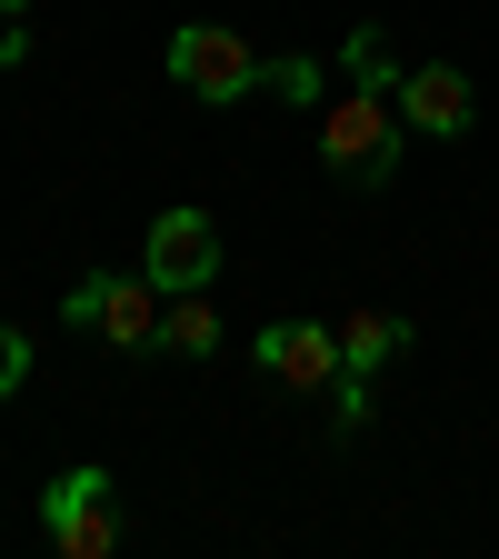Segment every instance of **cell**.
I'll list each match as a JSON object with an SVG mask.
<instances>
[{
	"mask_svg": "<svg viewBox=\"0 0 499 559\" xmlns=\"http://www.w3.org/2000/svg\"><path fill=\"white\" fill-rule=\"evenodd\" d=\"M400 140H409V120H400L390 91H340V100L320 110V160H330L340 180H360V190H380V180L400 170Z\"/></svg>",
	"mask_w": 499,
	"mask_h": 559,
	"instance_id": "obj_1",
	"label": "cell"
},
{
	"mask_svg": "<svg viewBox=\"0 0 499 559\" xmlns=\"http://www.w3.org/2000/svg\"><path fill=\"white\" fill-rule=\"evenodd\" d=\"M40 539H50L60 559H110V549H120V479H110L100 460L60 469V479L40 489Z\"/></svg>",
	"mask_w": 499,
	"mask_h": 559,
	"instance_id": "obj_2",
	"label": "cell"
},
{
	"mask_svg": "<svg viewBox=\"0 0 499 559\" xmlns=\"http://www.w3.org/2000/svg\"><path fill=\"white\" fill-rule=\"evenodd\" d=\"M161 310H170V290L151 270H100V280H81V290L60 300V320L70 330H91V340H110V349H161Z\"/></svg>",
	"mask_w": 499,
	"mask_h": 559,
	"instance_id": "obj_3",
	"label": "cell"
},
{
	"mask_svg": "<svg viewBox=\"0 0 499 559\" xmlns=\"http://www.w3.org/2000/svg\"><path fill=\"white\" fill-rule=\"evenodd\" d=\"M260 50L240 40V31H221V21H190V31H170V81L190 91V100H210V110H230V100H250L260 91Z\"/></svg>",
	"mask_w": 499,
	"mask_h": 559,
	"instance_id": "obj_4",
	"label": "cell"
},
{
	"mask_svg": "<svg viewBox=\"0 0 499 559\" xmlns=\"http://www.w3.org/2000/svg\"><path fill=\"white\" fill-rule=\"evenodd\" d=\"M260 370H270L280 390L330 400V390L349 380V360H340V320H270V330H260Z\"/></svg>",
	"mask_w": 499,
	"mask_h": 559,
	"instance_id": "obj_5",
	"label": "cell"
},
{
	"mask_svg": "<svg viewBox=\"0 0 499 559\" xmlns=\"http://www.w3.org/2000/svg\"><path fill=\"white\" fill-rule=\"evenodd\" d=\"M140 270H151L161 290H210V280H221V230H210V210H161L151 240H140Z\"/></svg>",
	"mask_w": 499,
	"mask_h": 559,
	"instance_id": "obj_6",
	"label": "cell"
},
{
	"mask_svg": "<svg viewBox=\"0 0 499 559\" xmlns=\"http://www.w3.org/2000/svg\"><path fill=\"white\" fill-rule=\"evenodd\" d=\"M390 100H400V120H409V130H430V140H460V130H470V110H479V100H470V70H450V60L400 70V91H390Z\"/></svg>",
	"mask_w": 499,
	"mask_h": 559,
	"instance_id": "obj_7",
	"label": "cell"
},
{
	"mask_svg": "<svg viewBox=\"0 0 499 559\" xmlns=\"http://www.w3.org/2000/svg\"><path fill=\"white\" fill-rule=\"evenodd\" d=\"M161 349H180V360H210V349H221V310H210V290H170Z\"/></svg>",
	"mask_w": 499,
	"mask_h": 559,
	"instance_id": "obj_8",
	"label": "cell"
},
{
	"mask_svg": "<svg viewBox=\"0 0 499 559\" xmlns=\"http://www.w3.org/2000/svg\"><path fill=\"white\" fill-rule=\"evenodd\" d=\"M400 349H409V320H390V310H360V320H340V360L349 370H380V360H400Z\"/></svg>",
	"mask_w": 499,
	"mask_h": 559,
	"instance_id": "obj_9",
	"label": "cell"
},
{
	"mask_svg": "<svg viewBox=\"0 0 499 559\" xmlns=\"http://www.w3.org/2000/svg\"><path fill=\"white\" fill-rule=\"evenodd\" d=\"M340 70H349V91H400V70H390V40H380V31H349V40H340Z\"/></svg>",
	"mask_w": 499,
	"mask_h": 559,
	"instance_id": "obj_10",
	"label": "cell"
},
{
	"mask_svg": "<svg viewBox=\"0 0 499 559\" xmlns=\"http://www.w3.org/2000/svg\"><path fill=\"white\" fill-rule=\"evenodd\" d=\"M320 81H330V70H320L310 50H290V60H270V70H260V91H280V100H320Z\"/></svg>",
	"mask_w": 499,
	"mask_h": 559,
	"instance_id": "obj_11",
	"label": "cell"
},
{
	"mask_svg": "<svg viewBox=\"0 0 499 559\" xmlns=\"http://www.w3.org/2000/svg\"><path fill=\"white\" fill-rule=\"evenodd\" d=\"M21 380H31V340H21V330H11V320H0V400H11V390H21Z\"/></svg>",
	"mask_w": 499,
	"mask_h": 559,
	"instance_id": "obj_12",
	"label": "cell"
},
{
	"mask_svg": "<svg viewBox=\"0 0 499 559\" xmlns=\"http://www.w3.org/2000/svg\"><path fill=\"white\" fill-rule=\"evenodd\" d=\"M21 11H31V0H0V21H21Z\"/></svg>",
	"mask_w": 499,
	"mask_h": 559,
	"instance_id": "obj_13",
	"label": "cell"
}]
</instances>
